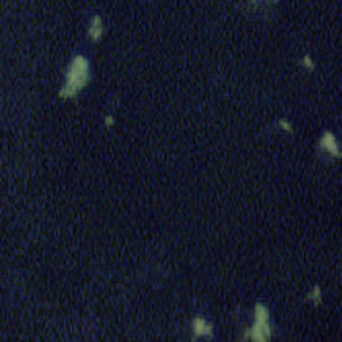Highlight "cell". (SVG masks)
Segmentation results:
<instances>
[{"mask_svg": "<svg viewBox=\"0 0 342 342\" xmlns=\"http://www.w3.org/2000/svg\"><path fill=\"white\" fill-rule=\"evenodd\" d=\"M115 120H114V118L113 116H106V125L107 126H111L113 123H114Z\"/></svg>", "mask_w": 342, "mask_h": 342, "instance_id": "9", "label": "cell"}, {"mask_svg": "<svg viewBox=\"0 0 342 342\" xmlns=\"http://www.w3.org/2000/svg\"><path fill=\"white\" fill-rule=\"evenodd\" d=\"M90 82V63L83 55L74 57L66 73V82L60 90L62 98H73L78 95Z\"/></svg>", "mask_w": 342, "mask_h": 342, "instance_id": "1", "label": "cell"}, {"mask_svg": "<svg viewBox=\"0 0 342 342\" xmlns=\"http://www.w3.org/2000/svg\"><path fill=\"white\" fill-rule=\"evenodd\" d=\"M88 35H90L91 39H94V40H99V39L102 38V35H103V21H102V18L99 15L93 16V19L90 21Z\"/></svg>", "mask_w": 342, "mask_h": 342, "instance_id": "5", "label": "cell"}, {"mask_svg": "<svg viewBox=\"0 0 342 342\" xmlns=\"http://www.w3.org/2000/svg\"><path fill=\"white\" fill-rule=\"evenodd\" d=\"M320 145H321L323 150L329 152L332 156H337V158L341 156V151H340V146H338L337 139H336L334 134L330 133V131H326L325 134L322 135L321 139H320Z\"/></svg>", "mask_w": 342, "mask_h": 342, "instance_id": "3", "label": "cell"}, {"mask_svg": "<svg viewBox=\"0 0 342 342\" xmlns=\"http://www.w3.org/2000/svg\"><path fill=\"white\" fill-rule=\"evenodd\" d=\"M309 297H310V300L313 301V302H316V304H320V300H321V290L318 289V287H314L313 290H311V293L309 294Z\"/></svg>", "mask_w": 342, "mask_h": 342, "instance_id": "6", "label": "cell"}, {"mask_svg": "<svg viewBox=\"0 0 342 342\" xmlns=\"http://www.w3.org/2000/svg\"><path fill=\"white\" fill-rule=\"evenodd\" d=\"M302 64H304V66H305L307 70H313V68H314V66H316V64H314V62H313V59H311L309 55H305V57H302Z\"/></svg>", "mask_w": 342, "mask_h": 342, "instance_id": "7", "label": "cell"}, {"mask_svg": "<svg viewBox=\"0 0 342 342\" xmlns=\"http://www.w3.org/2000/svg\"><path fill=\"white\" fill-rule=\"evenodd\" d=\"M280 126L285 131H291V123H289L286 119H281L280 120Z\"/></svg>", "mask_w": 342, "mask_h": 342, "instance_id": "8", "label": "cell"}, {"mask_svg": "<svg viewBox=\"0 0 342 342\" xmlns=\"http://www.w3.org/2000/svg\"><path fill=\"white\" fill-rule=\"evenodd\" d=\"M191 329L195 336L210 337L213 334V325L209 323L202 317H195L191 322Z\"/></svg>", "mask_w": 342, "mask_h": 342, "instance_id": "4", "label": "cell"}, {"mask_svg": "<svg viewBox=\"0 0 342 342\" xmlns=\"http://www.w3.org/2000/svg\"><path fill=\"white\" fill-rule=\"evenodd\" d=\"M245 340L257 342H266L271 338L269 309L262 304H257L254 307V322L250 329L245 332Z\"/></svg>", "mask_w": 342, "mask_h": 342, "instance_id": "2", "label": "cell"}]
</instances>
